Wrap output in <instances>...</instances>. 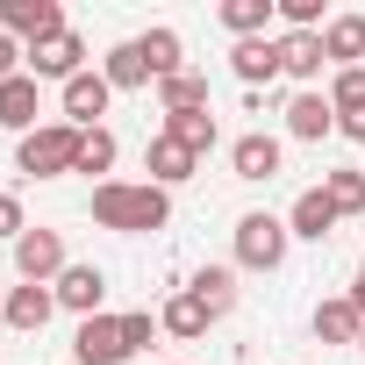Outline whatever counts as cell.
Returning <instances> with one entry per match:
<instances>
[{
	"instance_id": "35",
	"label": "cell",
	"mask_w": 365,
	"mask_h": 365,
	"mask_svg": "<svg viewBox=\"0 0 365 365\" xmlns=\"http://www.w3.org/2000/svg\"><path fill=\"white\" fill-rule=\"evenodd\" d=\"M351 301L365 308V258H358V279H351Z\"/></svg>"
},
{
	"instance_id": "11",
	"label": "cell",
	"mask_w": 365,
	"mask_h": 365,
	"mask_svg": "<svg viewBox=\"0 0 365 365\" xmlns=\"http://www.w3.org/2000/svg\"><path fill=\"white\" fill-rule=\"evenodd\" d=\"M279 65H287V79H301V93H315V79H322V65H329L322 29H287V36H279Z\"/></svg>"
},
{
	"instance_id": "24",
	"label": "cell",
	"mask_w": 365,
	"mask_h": 365,
	"mask_svg": "<svg viewBox=\"0 0 365 365\" xmlns=\"http://www.w3.org/2000/svg\"><path fill=\"white\" fill-rule=\"evenodd\" d=\"M279 15V0H222V29L237 36V43H251V36H265V22Z\"/></svg>"
},
{
	"instance_id": "36",
	"label": "cell",
	"mask_w": 365,
	"mask_h": 365,
	"mask_svg": "<svg viewBox=\"0 0 365 365\" xmlns=\"http://www.w3.org/2000/svg\"><path fill=\"white\" fill-rule=\"evenodd\" d=\"M0 308H8V287H0Z\"/></svg>"
},
{
	"instance_id": "15",
	"label": "cell",
	"mask_w": 365,
	"mask_h": 365,
	"mask_svg": "<svg viewBox=\"0 0 365 365\" xmlns=\"http://www.w3.org/2000/svg\"><path fill=\"white\" fill-rule=\"evenodd\" d=\"M329 129H336L329 93H294V101H287V136H294V143H322Z\"/></svg>"
},
{
	"instance_id": "2",
	"label": "cell",
	"mask_w": 365,
	"mask_h": 365,
	"mask_svg": "<svg viewBox=\"0 0 365 365\" xmlns=\"http://www.w3.org/2000/svg\"><path fill=\"white\" fill-rule=\"evenodd\" d=\"M79 143H86V129L43 122V129H29V136L15 143V172H29V179H65V172H79Z\"/></svg>"
},
{
	"instance_id": "4",
	"label": "cell",
	"mask_w": 365,
	"mask_h": 365,
	"mask_svg": "<svg viewBox=\"0 0 365 365\" xmlns=\"http://www.w3.org/2000/svg\"><path fill=\"white\" fill-rule=\"evenodd\" d=\"M0 29H8L15 43H51V36H65L72 22H65V8L58 0H0Z\"/></svg>"
},
{
	"instance_id": "37",
	"label": "cell",
	"mask_w": 365,
	"mask_h": 365,
	"mask_svg": "<svg viewBox=\"0 0 365 365\" xmlns=\"http://www.w3.org/2000/svg\"><path fill=\"white\" fill-rule=\"evenodd\" d=\"M358 351H365V336H358Z\"/></svg>"
},
{
	"instance_id": "17",
	"label": "cell",
	"mask_w": 365,
	"mask_h": 365,
	"mask_svg": "<svg viewBox=\"0 0 365 365\" xmlns=\"http://www.w3.org/2000/svg\"><path fill=\"white\" fill-rule=\"evenodd\" d=\"M101 79H108L115 93H136V86H158V72H150V58L136 51V36H129V43H115V51L101 58Z\"/></svg>"
},
{
	"instance_id": "25",
	"label": "cell",
	"mask_w": 365,
	"mask_h": 365,
	"mask_svg": "<svg viewBox=\"0 0 365 365\" xmlns=\"http://www.w3.org/2000/svg\"><path fill=\"white\" fill-rule=\"evenodd\" d=\"M322 194L336 215H365V165H344V172H322Z\"/></svg>"
},
{
	"instance_id": "5",
	"label": "cell",
	"mask_w": 365,
	"mask_h": 365,
	"mask_svg": "<svg viewBox=\"0 0 365 365\" xmlns=\"http://www.w3.org/2000/svg\"><path fill=\"white\" fill-rule=\"evenodd\" d=\"M65 265H72V258H65V237H58V230H22V237H15V272H22L29 287H58Z\"/></svg>"
},
{
	"instance_id": "1",
	"label": "cell",
	"mask_w": 365,
	"mask_h": 365,
	"mask_svg": "<svg viewBox=\"0 0 365 365\" xmlns=\"http://www.w3.org/2000/svg\"><path fill=\"white\" fill-rule=\"evenodd\" d=\"M93 222L115 237H150L172 222V194L150 187V179H101L93 187Z\"/></svg>"
},
{
	"instance_id": "9",
	"label": "cell",
	"mask_w": 365,
	"mask_h": 365,
	"mask_svg": "<svg viewBox=\"0 0 365 365\" xmlns=\"http://www.w3.org/2000/svg\"><path fill=\"white\" fill-rule=\"evenodd\" d=\"M79 72H86V36H79V29H65V36H51V43L29 51V79H58V86H65V79H79Z\"/></svg>"
},
{
	"instance_id": "29",
	"label": "cell",
	"mask_w": 365,
	"mask_h": 365,
	"mask_svg": "<svg viewBox=\"0 0 365 365\" xmlns=\"http://www.w3.org/2000/svg\"><path fill=\"white\" fill-rule=\"evenodd\" d=\"M122 158V143H115V129H86V143H79V172H108Z\"/></svg>"
},
{
	"instance_id": "22",
	"label": "cell",
	"mask_w": 365,
	"mask_h": 365,
	"mask_svg": "<svg viewBox=\"0 0 365 365\" xmlns=\"http://www.w3.org/2000/svg\"><path fill=\"white\" fill-rule=\"evenodd\" d=\"M187 294H194V301H201V308H208V315L222 322V315L237 308V265H201Z\"/></svg>"
},
{
	"instance_id": "34",
	"label": "cell",
	"mask_w": 365,
	"mask_h": 365,
	"mask_svg": "<svg viewBox=\"0 0 365 365\" xmlns=\"http://www.w3.org/2000/svg\"><path fill=\"white\" fill-rule=\"evenodd\" d=\"M336 136H351V143H365V115H336Z\"/></svg>"
},
{
	"instance_id": "26",
	"label": "cell",
	"mask_w": 365,
	"mask_h": 365,
	"mask_svg": "<svg viewBox=\"0 0 365 365\" xmlns=\"http://www.w3.org/2000/svg\"><path fill=\"white\" fill-rule=\"evenodd\" d=\"M136 51L150 58V72H158V86H165L172 72H187V65H179V29H143V36H136Z\"/></svg>"
},
{
	"instance_id": "16",
	"label": "cell",
	"mask_w": 365,
	"mask_h": 365,
	"mask_svg": "<svg viewBox=\"0 0 365 365\" xmlns=\"http://www.w3.org/2000/svg\"><path fill=\"white\" fill-rule=\"evenodd\" d=\"M336 222H344V215L329 208V194H322V187H308V194H294V208H287V230H294L301 244H322V237H329Z\"/></svg>"
},
{
	"instance_id": "18",
	"label": "cell",
	"mask_w": 365,
	"mask_h": 365,
	"mask_svg": "<svg viewBox=\"0 0 365 365\" xmlns=\"http://www.w3.org/2000/svg\"><path fill=\"white\" fill-rule=\"evenodd\" d=\"M230 165H237V179H279V136H265V129L237 136L230 143Z\"/></svg>"
},
{
	"instance_id": "28",
	"label": "cell",
	"mask_w": 365,
	"mask_h": 365,
	"mask_svg": "<svg viewBox=\"0 0 365 365\" xmlns=\"http://www.w3.org/2000/svg\"><path fill=\"white\" fill-rule=\"evenodd\" d=\"M329 108H336V115H365V65L329 72Z\"/></svg>"
},
{
	"instance_id": "7",
	"label": "cell",
	"mask_w": 365,
	"mask_h": 365,
	"mask_svg": "<svg viewBox=\"0 0 365 365\" xmlns=\"http://www.w3.org/2000/svg\"><path fill=\"white\" fill-rule=\"evenodd\" d=\"M72 358L79 365H122V358H136L129 336H122V315H86L79 336H72Z\"/></svg>"
},
{
	"instance_id": "3",
	"label": "cell",
	"mask_w": 365,
	"mask_h": 365,
	"mask_svg": "<svg viewBox=\"0 0 365 365\" xmlns=\"http://www.w3.org/2000/svg\"><path fill=\"white\" fill-rule=\"evenodd\" d=\"M287 244H294L287 215L251 208V215L237 222V265H244V272H279V265H287Z\"/></svg>"
},
{
	"instance_id": "12",
	"label": "cell",
	"mask_w": 365,
	"mask_h": 365,
	"mask_svg": "<svg viewBox=\"0 0 365 365\" xmlns=\"http://www.w3.org/2000/svg\"><path fill=\"white\" fill-rule=\"evenodd\" d=\"M36 115H43V93H36V79H29V72L0 79V129H15V143H22L29 129H43Z\"/></svg>"
},
{
	"instance_id": "21",
	"label": "cell",
	"mask_w": 365,
	"mask_h": 365,
	"mask_svg": "<svg viewBox=\"0 0 365 365\" xmlns=\"http://www.w3.org/2000/svg\"><path fill=\"white\" fill-rule=\"evenodd\" d=\"M208 322H215V315H208V308H201V301H194L187 287H179V294H172V301L158 308V329H165V336H179V344H194V336H208Z\"/></svg>"
},
{
	"instance_id": "27",
	"label": "cell",
	"mask_w": 365,
	"mask_h": 365,
	"mask_svg": "<svg viewBox=\"0 0 365 365\" xmlns=\"http://www.w3.org/2000/svg\"><path fill=\"white\" fill-rule=\"evenodd\" d=\"M158 108H165V115H179V108H208V79H201V72H172V79L158 86Z\"/></svg>"
},
{
	"instance_id": "30",
	"label": "cell",
	"mask_w": 365,
	"mask_h": 365,
	"mask_svg": "<svg viewBox=\"0 0 365 365\" xmlns=\"http://www.w3.org/2000/svg\"><path fill=\"white\" fill-rule=\"evenodd\" d=\"M279 22L287 29H322V0H279Z\"/></svg>"
},
{
	"instance_id": "33",
	"label": "cell",
	"mask_w": 365,
	"mask_h": 365,
	"mask_svg": "<svg viewBox=\"0 0 365 365\" xmlns=\"http://www.w3.org/2000/svg\"><path fill=\"white\" fill-rule=\"evenodd\" d=\"M22 230H29V215H22V201H15V194H0V237L15 244Z\"/></svg>"
},
{
	"instance_id": "20",
	"label": "cell",
	"mask_w": 365,
	"mask_h": 365,
	"mask_svg": "<svg viewBox=\"0 0 365 365\" xmlns=\"http://www.w3.org/2000/svg\"><path fill=\"white\" fill-rule=\"evenodd\" d=\"M322 51H329L336 72L365 65V15H329V22H322Z\"/></svg>"
},
{
	"instance_id": "19",
	"label": "cell",
	"mask_w": 365,
	"mask_h": 365,
	"mask_svg": "<svg viewBox=\"0 0 365 365\" xmlns=\"http://www.w3.org/2000/svg\"><path fill=\"white\" fill-rule=\"evenodd\" d=\"M315 336H322V344H358V336H365V308H358L351 294L315 301Z\"/></svg>"
},
{
	"instance_id": "31",
	"label": "cell",
	"mask_w": 365,
	"mask_h": 365,
	"mask_svg": "<svg viewBox=\"0 0 365 365\" xmlns=\"http://www.w3.org/2000/svg\"><path fill=\"white\" fill-rule=\"evenodd\" d=\"M122 336H129V351H143V344L158 336V315H143V308H129V315H122Z\"/></svg>"
},
{
	"instance_id": "13",
	"label": "cell",
	"mask_w": 365,
	"mask_h": 365,
	"mask_svg": "<svg viewBox=\"0 0 365 365\" xmlns=\"http://www.w3.org/2000/svg\"><path fill=\"white\" fill-rule=\"evenodd\" d=\"M51 315H58V294H51V287H29V279H22V287H8V308H0V322H8V329L36 336Z\"/></svg>"
},
{
	"instance_id": "6",
	"label": "cell",
	"mask_w": 365,
	"mask_h": 365,
	"mask_svg": "<svg viewBox=\"0 0 365 365\" xmlns=\"http://www.w3.org/2000/svg\"><path fill=\"white\" fill-rule=\"evenodd\" d=\"M58 101H65V122H72V129H108L101 115H108V101H115V86H108V79H101L93 65H86L79 79H65V86H58Z\"/></svg>"
},
{
	"instance_id": "10",
	"label": "cell",
	"mask_w": 365,
	"mask_h": 365,
	"mask_svg": "<svg viewBox=\"0 0 365 365\" xmlns=\"http://www.w3.org/2000/svg\"><path fill=\"white\" fill-rule=\"evenodd\" d=\"M51 294H58V308H72L79 322H86V315H108V308H101V301H108V272H101V265H65Z\"/></svg>"
},
{
	"instance_id": "14",
	"label": "cell",
	"mask_w": 365,
	"mask_h": 365,
	"mask_svg": "<svg viewBox=\"0 0 365 365\" xmlns=\"http://www.w3.org/2000/svg\"><path fill=\"white\" fill-rule=\"evenodd\" d=\"M230 72H237L251 93L272 86V79L287 72V65H279V36H251V43H237V51H230Z\"/></svg>"
},
{
	"instance_id": "8",
	"label": "cell",
	"mask_w": 365,
	"mask_h": 365,
	"mask_svg": "<svg viewBox=\"0 0 365 365\" xmlns=\"http://www.w3.org/2000/svg\"><path fill=\"white\" fill-rule=\"evenodd\" d=\"M143 172H150V187H165V194H172V187H187V179L201 172V158L179 143V136H165V129H158V136H150V150H143Z\"/></svg>"
},
{
	"instance_id": "32",
	"label": "cell",
	"mask_w": 365,
	"mask_h": 365,
	"mask_svg": "<svg viewBox=\"0 0 365 365\" xmlns=\"http://www.w3.org/2000/svg\"><path fill=\"white\" fill-rule=\"evenodd\" d=\"M15 72H29V51H22L8 29H0V79H15Z\"/></svg>"
},
{
	"instance_id": "23",
	"label": "cell",
	"mask_w": 365,
	"mask_h": 365,
	"mask_svg": "<svg viewBox=\"0 0 365 365\" xmlns=\"http://www.w3.org/2000/svg\"><path fill=\"white\" fill-rule=\"evenodd\" d=\"M165 136H179L194 158H208L222 129H215V115H208V108H179V115H165Z\"/></svg>"
}]
</instances>
